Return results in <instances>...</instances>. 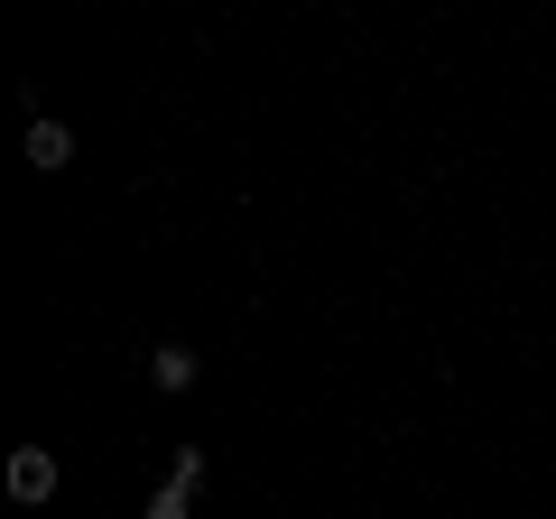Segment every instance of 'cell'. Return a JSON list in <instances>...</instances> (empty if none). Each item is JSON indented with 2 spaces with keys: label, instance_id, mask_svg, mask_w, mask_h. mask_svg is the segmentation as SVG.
<instances>
[{
  "label": "cell",
  "instance_id": "2",
  "mask_svg": "<svg viewBox=\"0 0 556 519\" xmlns=\"http://www.w3.org/2000/svg\"><path fill=\"white\" fill-rule=\"evenodd\" d=\"M28 167H38V177H56V167H75V130H65V121H28Z\"/></svg>",
  "mask_w": 556,
  "mask_h": 519
},
{
  "label": "cell",
  "instance_id": "5",
  "mask_svg": "<svg viewBox=\"0 0 556 519\" xmlns=\"http://www.w3.org/2000/svg\"><path fill=\"white\" fill-rule=\"evenodd\" d=\"M149 519H195V492H177V482H167V492L149 501Z\"/></svg>",
  "mask_w": 556,
  "mask_h": 519
},
{
  "label": "cell",
  "instance_id": "1",
  "mask_svg": "<svg viewBox=\"0 0 556 519\" xmlns=\"http://www.w3.org/2000/svg\"><path fill=\"white\" fill-rule=\"evenodd\" d=\"M10 501H28V510L56 501V455H47V445H20V455H10Z\"/></svg>",
  "mask_w": 556,
  "mask_h": 519
},
{
  "label": "cell",
  "instance_id": "4",
  "mask_svg": "<svg viewBox=\"0 0 556 519\" xmlns=\"http://www.w3.org/2000/svg\"><path fill=\"white\" fill-rule=\"evenodd\" d=\"M167 482H177V492H204V455H195V445H177V455H167Z\"/></svg>",
  "mask_w": 556,
  "mask_h": 519
},
{
  "label": "cell",
  "instance_id": "3",
  "mask_svg": "<svg viewBox=\"0 0 556 519\" xmlns=\"http://www.w3.org/2000/svg\"><path fill=\"white\" fill-rule=\"evenodd\" d=\"M195 371H204V362L186 353V343H159V353H149V380H159L167 400H186V390H195Z\"/></svg>",
  "mask_w": 556,
  "mask_h": 519
}]
</instances>
